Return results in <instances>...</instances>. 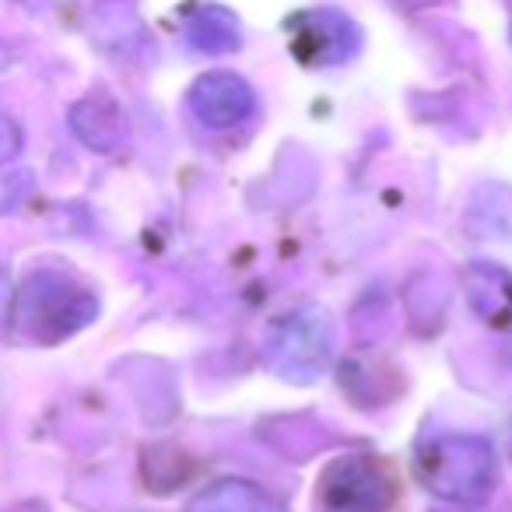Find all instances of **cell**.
I'll list each match as a JSON object with an SVG mask.
<instances>
[{"label":"cell","mask_w":512,"mask_h":512,"mask_svg":"<svg viewBox=\"0 0 512 512\" xmlns=\"http://www.w3.org/2000/svg\"><path fill=\"white\" fill-rule=\"evenodd\" d=\"M99 316V299L74 274L36 267L15 295V327L32 344H60Z\"/></svg>","instance_id":"obj_1"},{"label":"cell","mask_w":512,"mask_h":512,"mask_svg":"<svg viewBox=\"0 0 512 512\" xmlns=\"http://www.w3.org/2000/svg\"><path fill=\"white\" fill-rule=\"evenodd\" d=\"M418 481L453 505H481L498 484V456L484 435H435L414 456Z\"/></svg>","instance_id":"obj_2"},{"label":"cell","mask_w":512,"mask_h":512,"mask_svg":"<svg viewBox=\"0 0 512 512\" xmlns=\"http://www.w3.org/2000/svg\"><path fill=\"white\" fill-rule=\"evenodd\" d=\"M334 320L327 309L302 306L274 323L264 344V362L288 383H316L334 362Z\"/></svg>","instance_id":"obj_3"},{"label":"cell","mask_w":512,"mask_h":512,"mask_svg":"<svg viewBox=\"0 0 512 512\" xmlns=\"http://www.w3.org/2000/svg\"><path fill=\"white\" fill-rule=\"evenodd\" d=\"M397 502L393 470L376 456H337L316 477L320 512H390Z\"/></svg>","instance_id":"obj_4"},{"label":"cell","mask_w":512,"mask_h":512,"mask_svg":"<svg viewBox=\"0 0 512 512\" xmlns=\"http://www.w3.org/2000/svg\"><path fill=\"white\" fill-rule=\"evenodd\" d=\"M186 102H190V113L197 116L204 127L228 130V127H239L242 120L253 116L256 92L239 78V74L214 71V74H204V78L193 81Z\"/></svg>","instance_id":"obj_5"},{"label":"cell","mask_w":512,"mask_h":512,"mask_svg":"<svg viewBox=\"0 0 512 512\" xmlns=\"http://www.w3.org/2000/svg\"><path fill=\"white\" fill-rule=\"evenodd\" d=\"M67 123H71L74 137L99 155H113L127 141V116L109 92H88L85 99H78L71 106Z\"/></svg>","instance_id":"obj_6"},{"label":"cell","mask_w":512,"mask_h":512,"mask_svg":"<svg viewBox=\"0 0 512 512\" xmlns=\"http://www.w3.org/2000/svg\"><path fill=\"white\" fill-rule=\"evenodd\" d=\"M358 32L344 15L334 11H316V15L302 18L299 36H295V50L309 64H341L355 53Z\"/></svg>","instance_id":"obj_7"},{"label":"cell","mask_w":512,"mask_h":512,"mask_svg":"<svg viewBox=\"0 0 512 512\" xmlns=\"http://www.w3.org/2000/svg\"><path fill=\"white\" fill-rule=\"evenodd\" d=\"M186 512H288L274 495L264 488H256L239 477H225V481L207 484L204 491L190 498Z\"/></svg>","instance_id":"obj_8"},{"label":"cell","mask_w":512,"mask_h":512,"mask_svg":"<svg viewBox=\"0 0 512 512\" xmlns=\"http://www.w3.org/2000/svg\"><path fill=\"white\" fill-rule=\"evenodd\" d=\"M186 43L207 57H221L239 46V25L225 8H200L186 22Z\"/></svg>","instance_id":"obj_9"},{"label":"cell","mask_w":512,"mask_h":512,"mask_svg":"<svg viewBox=\"0 0 512 512\" xmlns=\"http://www.w3.org/2000/svg\"><path fill=\"white\" fill-rule=\"evenodd\" d=\"M22 144H25L22 123L0 113V165L15 162V158L22 155Z\"/></svg>","instance_id":"obj_10"},{"label":"cell","mask_w":512,"mask_h":512,"mask_svg":"<svg viewBox=\"0 0 512 512\" xmlns=\"http://www.w3.org/2000/svg\"><path fill=\"white\" fill-rule=\"evenodd\" d=\"M11 60H15V53H11V46H4V43H0V71H8V67H11Z\"/></svg>","instance_id":"obj_11"},{"label":"cell","mask_w":512,"mask_h":512,"mask_svg":"<svg viewBox=\"0 0 512 512\" xmlns=\"http://www.w3.org/2000/svg\"><path fill=\"white\" fill-rule=\"evenodd\" d=\"M435 512H463V509H435Z\"/></svg>","instance_id":"obj_12"}]
</instances>
